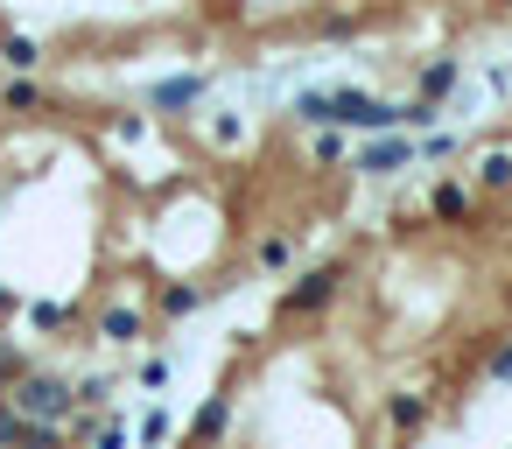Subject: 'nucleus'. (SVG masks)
<instances>
[{
  "label": "nucleus",
  "instance_id": "nucleus-1",
  "mask_svg": "<svg viewBox=\"0 0 512 449\" xmlns=\"http://www.w3.org/2000/svg\"><path fill=\"white\" fill-rule=\"evenodd\" d=\"M8 400H15V414H22V421H64L78 393H71L64 379H43V372H22Z\"/></svg>",
  "mask_w": 512,
  "mask_h": 449
},
{
  "label": "nucleus",
  "instance_id": "nucleus-2",
  "mask_svg": "<svg viewBox=\"0 0 512 449\" xmlns=\"http://www.w3.org/2000/svg\"><path fill=\"white\" fill-rule=\"evenodd\" d=\"M337 281H344V274H337V267H316V274H309V281H295V288H288V295H281V309H288V316H309V309H323V302H330V295H337Z\"/></svg>",
  "mask_w": 512,
  "mask_h": 449
},
{
  "label": "nucleus",
  "instance_id": "nucleus-3",
  "mask_svg": "<svg viewBox=\"0 0 512 449\" xmlns=\"http://www.w3.org/2000/svg\"><path fill=\"white\" fill-rule=\"evenodd\" d=\"M407 162H414V141H407V134H386V141H372V148L358 155L365 176H393V169H407Z\"/></svg>",
  "mask_w": 512,
  "mask_h": 449
},
{
  "label": "nucleus",
  "instance_id": "nucleus-4",
  "mask_svg": "<svg viewBox=\"0 0 512 449\" xmlns=\"http://www.w3.org/2000/svg\"><path fill=\"white\" fill-rule=\"evenodd\" d=\"M197 99H204V78H162L155 85V106H169V113L176 106H197Z\"/></svg>",
  "mask_w": 512,
  "mask_h": 449
},
{
  "label": "nucleus",
  "instance_id": "nucleus-5",
  "mask_svg": "<svg viewBox=\"0 0 512 449\" xmlns=\"http://www.w3.org/2000/svg\"><path fill=\"white\" fill-rule=\"evenodd\" d=\"M435 218H449V225L470 218V190H463V183H442V190H435Z\"/></svg>",
  "mask_w": 512,
  "mask_h": 449
},
{
  "label": "nucleus",
  "instance_id": "nucleus-6",
  "mask_svg": "<svg viewBox=\"0 0 512 449\" xmlns=\"http://www.w3.org/2000/svg\"><path fill=\"white\" fill-rule=\"evenodd\" d=\"M386 414H393V428H421L428 400H414V393H393V400H386Z\"/></svg>",
  "mask_w": 512,
  "mask_h": 449
},
{
  "label": "nucleus",
  "instance_id": "nucleus-7",
  "mask_svg": "<svg viewBox=\"0 0 512 449\" xmlns=\"http://www.w3.org/2000/svg\"><path fill=\"white\" fill-rule=\"evenodd\" d=\"M99 330H106L113 344H134V337H141V316H134V309H113V316H106Z\"/></svg>",
  "mask_w": 512,
  "mask_h": 449
},
{
  "label": "nucleus",
  "instance_id": "nucleus-8",
  "mask_svg": "<svg viewBox=\"0 0 512 449\" xmlns=\"http://www.w3.org/2000/svg\"><path fill=\"white\" fill-rule=\"evenodd\" d=\"M190 435H197V442H218V435H225V400H211V407L197 414V428H190Z\"/></svg>",
  "mask_w": 512,
  "mask_h": 449
},
{
  "label": "nucleus",
  "instance_id": "nucleus-9",
  "mask_svg": "<svg viewBox=\"0 0 512 449\" xmlns=\"http://www.w3.org/2000/svg\"><path fill=\"white\" fill-rule=\"evenodd\" d=\"M0 57H8L15 71H29V64H36V43H29V36H8V43H0Z\"/></svg>",
  "mask_w": 512,
  "mask_h": 449
},
{
  "label": "nucleus",
  "instance_id": "nucleus-10",
  "mask_svg": "<svg viewBox=\"0 0 512 449\" xmlns=\"http://www.w3.org/2000/svg\"><path fill=\"white\" fill-rule=\"evenodd\" d=\"M449 85H456V64H428V71H421V92H428V99L449 92Z\"/></svg>",
  "mask_w": 512,
  "mask_h": 449
},
{
  "label": "nucleus",
  "instance_id": "nucleus-11",
  "mask_svg": "<svg viewBox=\"0 0 512 449\" xmlns=\"http://www.w3.org/2000/svg\"><path fill=\"white\" fill-rule=\"evenodd\" d=\"M197 302H204V295H197V288H162V309H169V316H190V309H197Z\"/></svg>",
  "mask_w": 512,
  "mask_h": 449
},
{
  "label": "nucleus",
  "instance_id": "nucleus-12",
  "mask_svg": "<svg viewBox=\"0 0 512 449\" xmlns=\"http://www.w3.org/2000/svg\"><path fill=\"white\" fill-rule=\"evenodd\" d=\"M22 428H29V421H22L15 407H0V449H15V442H22Z\"/></svg>",
  "mask_w": 512,
  "mask_h": 449
},
{
  "label": "nucleus",
  "instance_id": "nucleus-13",
  "mask_svg": "<svg viewBox=\"0 0 512 449\" xmlns=\"http://www.w3.org/2000/svg\"><path fill=\"white\" fill-rule=\"evenodd\" d=\"M484 183L505 190V183H512V155H491V162H484Z\"/></svg>",
  "mask_w": 512,
  "mask_h": 449
},
{
  "label": "nucleus",
  "instance_id": "nucleus-14",
  "mask_svg": "<svg viewBox=\"0 0 512 449\" xmlns=\"http://www.w3.org/2000/svg\"><path fill=\"white\" fill-rule=\"evenodd\" d=\"M491 379H512V344H505V351L491 358Z\"/></svg>",
  "mask_w": 512,
  "mask_h": 449
},
{
  "label": "nucleus",
  "instance_id": "nucleus-15",
  "mask_svg": "<svg viewBox=\"0 0 512 449\" xmlns=\"http://www.w3.org/2000/svg\"><path fill=\"white\" fill-rule=\"evenodd\" d=\"M0 309H8V288H0Z\"/></svg>",
  "mask_w": 512,
  "mask_h": 449
}]
</instances>
